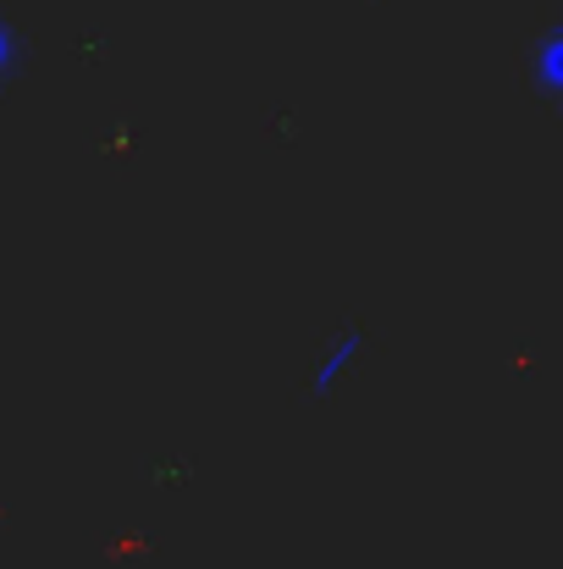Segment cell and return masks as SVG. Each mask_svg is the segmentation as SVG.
<instances>
[{"label":"cell","instance_id":"obj_1","mask_svg":"<svg viewBox=\"0 0 563 569\" xmlns=\"http://www.w3.org/2000/svg\"><path fill=\"white\" fill-rule=\"evenodd\" d=\"M360 355H365V332H360V327H343V332L326 343V355H321V366H315V377H310V398H332L338 381L354 371Z\"/></svg>","mask_w":563,"mask_h":569},{"label":"cell","instance_id":"obj_2","mask_svg":"<svg viewBox=\"0 0 563 569\" xmlns=\"http://www.w3.org/2000/svg\"><path fill=\"white\" fill-rule=\"evenodd\" d=\"M531 83H536L542 100H559L563 94V33L559 28L542 33V44H536V78Z\"/></svg>","mask_w":563,"mask_h":569},{"label":"cell","instance_id":"obj_3","mask_svg":"<svg viewBox=\"0 0 563 569\" xmlns=\"http://www.w3.org/2000/svg\"><path fill=\"white\" fill-rule=\"evenodd\" d=\"M11 67H17V33H11L6 17H0V83L11 78Z\"/></svg>","mask_w":563,"mask_h":569}]
</instances>
